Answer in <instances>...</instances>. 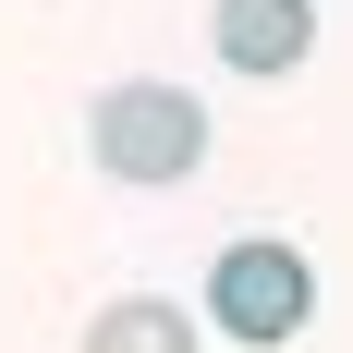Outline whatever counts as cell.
Wrapping results in <instances>:
<instances>
[{"label":"cell","mask_w":353,"mask_h":353,"mask_svg":"<svg viewBox=\"0 0 353 353\" xmlns=\"http://www.w3.org/2000/svg\"><path fill=\"white\" fill-rule=\"evenodd\" d=\"M85 146H98L110 183H183L195 159H208V110L183 98V85H110L98 110H85Z\"/></svg>","instance_id":"cell-1"},{"label":"cell","mask_w":353,"mask_h":353,"mask_svg":"<svg viewBox=\"0 0 353 353\" xmlns=\"http://www.w3.org/2000/svg\"><path fill=\"white\" fill-rule=\"evenodd\" d=\"M208 317L232 329V341L268 353V341H292V329L317 317V268H305L292 244H268V232H256V244H232V256L208 268Z\"/></svg>","instance_id":"cell-2"},{"label":"cell","mask_w":353,"mask_h":353,"mask_svg":"<svg viewBox=\"0 0 353 353\" xmlns=\"http://www.w3.org/2000/svg\"><path fill=\"white\" fill-rule=\"evenodd\" d=\"M208 25H219V61L232 73H292L317 49V12L305 0H208Z\"/></svg>","instance_id":"cell-3"},{"label":"cell","mask_w":353,"mask_h":353,"mask_svg":"<svg viewBox=\"0 0 353 353\" xmlns=\"http://www.w3.org/2000/svg\"><path fill=\"white\" fill-rule=\"evenodd\" d=\"M85 353H195V317L159 305V292H122V305L85 317Z\"/></svg>","instance_id":"cell-4"}]
</instances>
